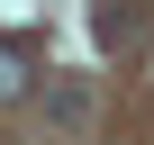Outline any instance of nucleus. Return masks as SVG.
I'll list each match as a JSON object with an SVG mask.
<instances>
[{"mask_svg": "<svg viewBox=\"0 0 154 145\" xmlns=\"http://www.w3.org/2000/svg\"><path fill=\"white\" fill-rule=\"evenodd\" d=\"M91 27H100V45H109V54H136V45H145V0H100Z\"/></svg>", "mask_w": 154, "mask_h": 145, "instance_id": "1", "label": "nucleus"}, {"mask_svg": "<svg viewBox=\"0 0 154 145\" xmlns=\"http://www.w3.org/2000/svg\"><path fill=\"white\" fill-rule=\"evenodd\" d=\"M27 82H36V54H27V45H0V109L27 100Z\"/></svg>", "mask_w": 154, "mask_h": 145, "instance_id": "2", "label": "nucleus"}, {"mask_svg": "<svg viewBox=\"0 0 154 145\" xmlns=\"http://www.w3.org/2000/svg\"><path fill=\"white\" fill-rule=\"evenodd\" d=\"M45 109H54V127H82V118H91V91H82V82H63Z\"/></svg>", "mask_w": 154, "mask_h": 145, "instance_id": "3", "label": "nucleus"}]
</instances>
